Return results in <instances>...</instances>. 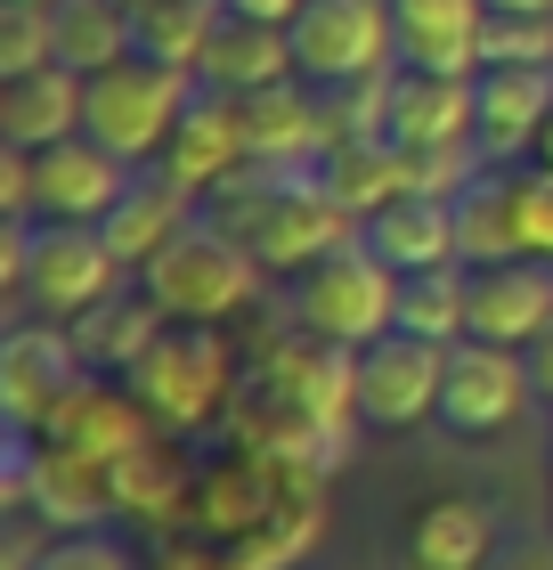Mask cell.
<instances>
[{"instance_id":"6da1fadb","label":"cell","mask_w":553,"mask_h":570,"mask_svg":"<svg viewBox=\"0 0 553 570\" xmlns=\"http://www.w3.org/2000/svg\"><path fill=\"white\" fill-rule=\"evenodd\" d=\"M204 220H220L260 269H309V262H326L334 245L358 237V220L334 204L318 164H294V171L245 164L220 196H204Z\"/></svg>"},{"instance_id":"7a4b0ae2","label":"cell","mask_w":553,"mask_h":570,"mask_svg":"<svg viewBox=\"0 0 553 570\" xmlns=\"http://www.w3.org/2000/svg\"><path fill=\"white\" fill-rule=\"evenodd\" d=\"M253 285H260V262L228 237L220 220H204V213L139 269V294L164 309V318H179V326H220V318H236V309L253 302Z\"/></svg>"},{"instance_id":"3957f363","label":"cell","mask_w":553,"mask_h":570,"mask_svg":"<svg viewBox=\"0 0 553 570\" xmlns=\"http://www.w3.org/2000/svg\"><path fill=\"white\" fill-rule=\"evenodd\" d=\"M188 98H196V73H179L164 58H139V49H130L122 66L90 73L82 131L107 147V155H122V164H155V155L171 147L179 115H188Z\"/></svg>"},{"instance_id":"277c9868","label":"cell","mask_w":553,"mask_h":570,"mask_svg":"<svg viewBox=\"0 0 553 570\" xmlns=\"http://www.w3.org/2000/svg\"><path fill=\"white\" fill-rule=\"evenodd\" d=\"M294 302H302L309 343L366 351V343H383V334L399 326V269H391L366 237H350V245H334L326 262L302 269V294Z\"/></svg>"},{"instance_id":"5b68a950","label":"cell","mask_w":553,"mask_h":570,"mask_svg":"<svg viewBox=\"0 0 553 570\" xmlns=\"http://www.w3.org/2000/svg\"><path fill=\"white\" fill-rule=\"evenodd\" d=\"M122 285V253L107 245V228H73V220H33L24 237V285L17 294L58 326H82L90 309H107Z\"/></svg>"},{"instance_id":"8992f818","label":"cell","mask_w":553,"mask_h":570,"mask_svg":"<svg viewBox=\"0 0 553 570\" xmlns=\"http://www.w3.org/2000/svg\"><path fill=\"white\" fill-rule=\"evenodd\" d=\"M122 383L164 432H196L228 400V343H220V326H179L171 318Z\"/></svg>"},{"instance_id":"52a82bcc","label":"cell","mask_w":553,"mask_h":570,"mask_svg":"<svg viewBox=\"0 0 553 570\" xmlns=\"http://www.w3.org/2000/svg\"><path fill=\"white\" fill-rule=\"evenodd\" d=\"M399 58V24H391V0H309L294 17V66L309 90H342L366 82V73H391Z\"/></svg>"},{"instance_id":"ba28073f","label":"cell","mask_w":553,"mask_h":570,"mask_svg":"<svg viewBox=\"0 0 553 570\" xmlns=\"http://www.w3.org/2000/svg\"><path fill=\"white\" fill-rule=\"evenodd\" d=\"M447 392V343H424V334L391 326L383 343L358 351V424L375 432H415L440 416Z\"/></svg>"},{"instance_id":"9c48e42d","label":"cell","mask_w":553,"mask_h":570,"mask_svg":"<svg viewBox=\"0 0 553 570\" xmlns=\"http://www.w3.org/2000/svg\"><path fill=\"white\" fill-rule=\"evenodd\" d=\"M82 367H90V358H82V343H73L58 318L17 326L9 343H0V400H9V432H41L90 383Z\"/></svg>"},{"instance_id":"30bf717a","label":"cell","mask_w":553,"mask_h":570,"mask_svg":"<svg viewBox=\"0 0 553 570\" xmlns=\"http://www.w3.org/2000/svg\"><path fill=\"white\" fill-rule=\"evenodd\" d=\"M530 392H537V375L521 367V351L481 343V334L447 343V392H440V424L447 432H464V440L505 432L521 407H530Z\"/></svg>"},{"instance_id":"8fae6325","label":"cell","mask_w":553,"mask_h":570,"mask_svg":"<svg viewBox=\"0 0 553 570\" xmlns=\"http://www.w3.org/2000/svg\"><path fill=\"white\" fill-rule=\"evenodd\" d=\"M130 171H139V164L107 155L90 131H73V139H58V147H41V155H33V220L98 228V220H107L115 204H122Z\"/></svg>"},{"instance_id":"7c38bea8","label":"cell","mask_w":553,"mask_h":570,"mask_svg":"<svg viewBox=\"0 0 553 570\" xmlns=\"http://www.w3.org/2000/svg\"><path fill=\"white\" fill-rule=\"evenodd\" d=\"M236 131H245V164H269V171L326 164V147H334L326 90H309L302 73H294V82H269V90L236 98Z\"/></svg>"},{"instance_id":"4fadbf2b","label":"cell","mask_w":553,"mask_h":570,"mask_svg":"<svg viewBox=\"0 0 553 570\" xmlns=\"http://www.w3.org/2000/svg\"><path fill=\"white\" fill-rule=\"evenodd\" d=\"M155 171L179 179L188 196H220L228 179L245 171V131H236V98L196 90V98H188V115H179V131H171V147L155 155Z\"/></svg>"},{"instance_id":"5bb4252c","label":"cell","mask_w":553,"mask_h":570,"mask_svg":"<svg viewBox=\"0 0 553 570\" xmlns=\"http://www.w3.org/2000/svg\"><path fill=\"white\" fill-rule=\"evenodd\" d=\"M407 73H481L488 0H391Z\"/></svg>"},{"instance_id":"9a60e30c","label":"cell","mask_w":553,"mask_h":570,"mask_svg":"<svg viewBox=\"0 0 553 570\" xmlns=\"http://www.w3.org/2000/svg\"><path fill=\"white\" fill-rule=\"evenodd\" d=\"M391 139L399 147H472L481 139V90L472 73H407L391 82Z\"/></svg>"},{"instance_id":"2e32d148","label":"cell","mask_w":553,"mask_h":570,"mask_svg":"<svg viewBox=\"0 0 553 570\" xmlns=\"http://www.w3.org/2000/svg\"><path fill=\"white\" fill-rule=\"evenodd\" d=\"M82 90L90 73L73 66H33V73H9L0 82V139H9L17 155H41L82 131Z\"/></svg>"},{"instance_id":"e0dca14e","label":"cell","mask_w":553,"mask_h":570,"mask_svg":"<svg viewBox=\"0 0 553 570\" xmlns=\"http://www.w3.org/2000/svg\"><path fill=\"white\" fill-rule=\"evenodd\" d=\"M553 326V262H505L472 277V334L505 351H530Z\"/></svg>"},{"instance_id":"ac0fdd59","label":"cell","mask_w":553,"mask_h":570,"mask_svg":"<svg viewBox=\"0 0 553 570\" xmlns=\"http://www.w3.org/2000/svg\"><path fill=\"white\" fill-rule=\"evenodd\" d=\"M481 155H521L553 122V66H481Z\"/></svg>"},{"instance_id":"d6986e66","label":"cell","mask_w":553,"mask_h":570,"mask_svg":"<svg viewBox=\"0 0 553 570\" xmlns=\"http://www.w3.org/2000/svg\"><path fill=\"white\" fill-rule=\"evenodd\" d=\"M196 220V196L179 188V179H164V171H130V188H122V204L98 228H107V245L122 253V269H147L155 253H164L179 228Z\"/></svg>"},{"instance_id":"ffe728a7","label":"cell","mask_w":553,"mask_h":570,"mask_svg":"<svg viewBox=\"0 0 553 570\" xmlns=\"http://www.w3.org/2000/svg\"><path fill=\"white\" fill-rule=\"evenodd\" d=\"M399 554H407V570H488L496 562V530H488V513L472 498H432V505L407 513Z\"/></svg>"},{"instance_id":"44dd1931","label":"cell","mask_w":553,"mask_h":570,"mask_svg":"<svg viewBox=\"0 0 553 570\" xmlns=\"http://www.w3.org/2000/svg\"><path fill=\"white\" fill-rule=\"evenodd\" d=\"M358 237L375 245L399 277L440 269V262H456V204L447 196H391L375 220H358Z\"/></svg>"},{"instance_id":"7402d4cb","label":"cell","mask_w":553,"mask_h":570,"mask_svg":"<svg viewBox=\"0 0 553 570\" xmlns=\"http://www.w3.org/2000/svg\"><path fill=\"white\" fill-rule=\"evenodd\" d=\"M294 33L285 24H245V17H220L213 49H204V90L220 98H245V90H269V82H294Z\"/></svg>"},{"instance_id":"603a6c76","label":"cell","mask_w":553,"mask_h":570,"mask_svg":"<svg viewBox=\"0 0 553 570\" xmlns=\"http://www.w3.org/2000/svg\"><path fill=\"white\" fill-rule=\"evenodd\" d=\"M456 262L464 269L530 262V253H521V228H513V171H481L456 196Z\"/></svg>"},{"instance_id":"cb8c5ba5","label":"cell","mask_w":553,"mask_h":570,"mask_svg":"<svg viewBox=\"0 0 553 570\" xmlns=\"http://www.w3.org/2000/svg\"><path fill=\"white\" fill-rule=\"evenodd\" d=\"M213 33H220V0H130V41H139V58L204 73Z\"/></svg>"},{"instance_id":"d4e9b609","label":"cell","mask_w":553,"mask_h":570,"mask_svg":"<svg viewBox=\"0 0 553 570\" xmlns=\"http://www.w3.org/2000/svg\"><path fill=\"white\" fill-rule=\"evenodd\" d=\"M58 66H73V73H107V66H122L130 49V0H58Z\"/></svg>"},{"instance_id":"484cf974","label":"cell","mask_w":553,"mask_h":570,"mask_svg":"<svg viewBox=\"0 0 553 570\" xmlns=\"http://www.w3.org/2000/svg\"><path fill=\"white\" fill-rule=\"evenodd\" d=\"M326 188H334V204L350 220H375L391 196H407V179H399V147L391 139H350V147H326Z\"/></svg>"},{"instance_id":"4316f807","label":"cell","mask_w":553,"mask_h":570,"mask_svg":"<svg viewBox=\"0 0 553 570\" xmlns=\"http://www.w3.org/2000/svg\"><path fill=\"white\" fill-rule=\"evenodd\" d=\"M399 326L424 334V343H464L472 334V277H464V262L399 277Z\"/></svg>"},{"instance_id":"83f0119b","label":"cell","mask_w":553,"mask_h":570,"mask_svg":"<svg viewBox=\"0 0 553 570\" xmlns=\"http://www.w3.org/2000/svg\"><path fill=\"white\" fill-rule=\"evenodd\" d=\"M164 326H171V318H164V309H155V302L139 294V302H107V309H90V318L73 326V343H82V358H90V367H115V375H130Z\"/></svg>"},{"instance_id":"f1b7e54d","label":"cell","mask_w":553,"mask_h":570,"mask_svg":"<svg viewBox=\"0 0 553 570\" xmlns=\"http://www.w3.org/2000/svg\"><path fill=\"white\" fill-rule=\"evenodd\" d=\"M33 66H58V17L24 9V0H0V82L33 73Z\"/></svg>"},{"instance_id":"f546056e","label":"cell","mask_w":553,"mask_h":570,"mask_svg":"<svg viewBox=\"0 0 553 570\" xmlns=\"http://www.w3.org/2000/svg\"><path fill=\"white\" fill-rule=\"evenodd\" d=\"M115 498H122V505H139V513H164V505L179 498V464L147 440V449H130V456L115 464Z\"/></svg>"},{"instance_id":"4dcf8cb0","label":"cell","mask_w":553,"mask_h":570,"mask_svg":"<svg viewBox=\"0 0 553 570\" xmlns=\"http://www.w3.org/2000/svg\"><path fill=\"white\" fill-rule=\"evenodd\" d=\"M481 66H553V17H488Z\"/></svg>"},{"instance_id":"1f68e13d","label":"cell","mask_w":553,"mask_h":570,"mask_svg":"<svg viewBox=\"0 0 553 570\" xmlns=\"http://www.w3.org/2000/svg\"><path fill=\"white\" fill-rule=\"evenodd\" d=\"M513 228L530 262H553V171H513Z\"/></svg>"},{"instance_id":"d6a6232c","label":"cell","mask_w":553,"mask_h":570,"mask_svg":"<svg viewBox=\"0 0 553 570\" xmlns=\"http://www.w3.org/2000/svg\"><path fill=\"white\" fill-rule=\"evenodd\" d=\"M33 570H130V554L115 547L107 530H58V538L33 554Z\"/></svg>"},{"instance_id":"836d02e7","label":"cell","mask_w":553,"mask_h":570,"mask_svg":"<svg viewBox=\"0 0 553 570\" xmlns=\"http://www.w3.org/2000/svg\"><path fill=\"white\" fill-rule=\"evenodd\" d=\"M309 9V0H220V17H245V24H285L294 33V17Z\"/></svg>"},{"instance_id":"e575fe53","label":"cell","mask_w":553,"mask_h":570,"mask_svg":"<svg viewBox=\"0 0 553 570\" xmlns=\"http://www.w3.org/2000/svg\"><path fill=\"white\" fill-rule=\"evenodd\" d=\"M530 375H537V392L553 400V326H545L537 343H530Z\"/></svg>"},{"instance_id":"d590c367","label":"cell","mask_w":553,"mask_h":570,"mask_svg":"<svg viewBox=\"0 0 553 570\" xmlns=\"http://www.w3.org/2000/svg\"><path fill=\"white\" fill-rule=\"evenodd\" d=\"M488 17H553V0H488Z\"/></svg>"},{"instance_id":"8d00e7d4","label":"cell","mask_w":553,"mask_h":570,"mask_svg":"<svg viewBox=\"0 0 553 570\" xmlns=\"http://www.w3.org/2000/svg\"><path fill=\"white\" fill-rule=\"evenodd\" d=\"M537 164H545V171H553V122H545V139H537Z\"/></svg>"},{"instance_id":"74e56055","label":"cell","mask_w":553,"mask_h":570,"mask_svg":"<svg viewBox=\"0 0 553 570\" xmlns=\"http://www.w3.org/2000/svg\"><path fill=\"white\" fill-rule=\"evenodd\" d=\"M24 9H58V0H24Z\"/></svg>"}]
</instances>
